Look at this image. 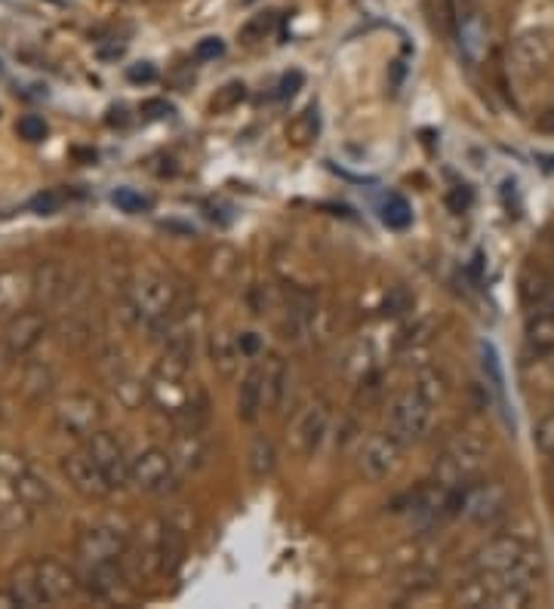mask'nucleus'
<instances>
[{"label":"nucleus","mask_w":554,"mask_h":609,"mask_svg":"<svg viewBox=\"0 0 554 609\" xmlns=\"http://www.w3.org/2000/svg\"><path fill=\"white\" fill-rule=\"evenodd\" d=\"M126 304L133 318L152 330H164L167 323L179 318L182 311V290L169 280L167 275H138L133 287L126 290Z\"/></svg>","instance_id":"1"},{"label":"nucleus","mask_w":554,"mask_h":609,"mask_svg":"<svg viewBox=\"0 0 554 609\" xmlns=\"http://www.w3.org/2000/svg\"><path fill=\"white\" fill-rule=\"evenodd\" d=\"M400 453H403V443L391 431H376V434H367L364 441L357 443L354 465H357V472H361L364 480L379 484V480L398 472Z\"/></svg>","instance_id":"4"},{"label":"nucleus","mask_w":554,"mask_h":609,"mask_svg":"<svg viewBox=\"0 0 554 609\" xmlns=\"http://www.w3.org/2000/svg\"><path fill=\"white\" fill-rule=\"evenodd\" d=\"M262 373V388H265V410L275 412L284 397H287V381H290V369H287V361L280 354H268L259 364Z\"/></svg>","instance_id":"19"},{"label":"nucleus","mask_w":554,"mask_h":609,"mask_svg":"<svg viewBox=\"0 0 554 609\" xmlns=\"http://www.w3.org/2000/svg\"><path fill=\"white\" fill-rule=\"evenodd\" d=\"M496 591H492L490 609H523L533 604V585H523V582H502L496 573Z\"/></svg>","instance_id":"22"},{"label":"nucleus","mask_w":554,"mask_h":609,"mask_svg":"<svg viewBox=\"0 0 554 609\" xmlns=\"http://www.w3.org/2000/svg\"><path fill=\"white\" fill-rule=\"evenodd\" d=\"M277 29V15L275 13H262V15H253L250 22L244 25V31H241V37H244L246 44H256V41H265L272 31Z\"/></svg>","instance_id":"28"},{"label":"nucleus","mask_w":554,"mask_h":609,"mask_svg":"<svg viewBox=\"0 0 554 609\" xmlns=\"http://www.w3.org/2000/svg\"><path fill=\"white\" fill-rule=\"evenodd\" d=\"M413 308V296L407 287H395V290L385 296L383 302V314L385 318H400V314H407Z\"/></svg>","instance_id":"31"},{"label":"nucleus","mask_w":554,"mask_h":609,"mask_svg":"<svg viewBox=\"0 0 554 609\" xmlns=\"http://www.w3.org/2000/svg\"><path fill=\"white\" fill-rule=\"evenodd\" d=\"M552 53L554 49L549 34L527 31V34H521L514 44L508 46V71L518 77V80H533V77H539L549 68Z\"/></svg>","instance_id":"9"},{"label":"nucleus","mask_w":554,"mask_h":609,"mask_svg":"<svg viewBox=\"0 0 554 609\" xmlns=\"http://www.w3.org/2000/svg\"><path fill=\"white\" fill-rule=\"evenodd\" d=\"M111 203L121 210V213H145L148 207H152V200L145 198V195H138L133 188H118L114 195H111Z\"/></svg>","instance_id":"29"},{"label":"nucleus","mask_w":554,"mask_h":609,"mask_svg":"<svg viewBox=\"0 0 554 609\" xmlns=\"http://www.w3.org/2000/svg\"><path fill=\"white\" fill-rule=\"evenodd\" d=\"M299 87H302V75H299V71H292V75H287L284 80H280V87H277V99H287V96H292Z\"/></svg>","instance_id":"39"},{"label":"nucleus","mask_w":554,"mask_h":609,"mask_svg":"<svg viewBox=\"0 0 554 609\" xmlns=\"http://www.w3.org/2000/svg\"><path fill=\"white\" fill-rule=\"evenodd\" d=\"M545 364H549V369H552V376H554V348L545 354Z\"/></svg>","instance_id":"40"},{"label":"nucleus","mask_w":554,"mask_h":609,"mask_svg":"<svg viewBox=\"0 0 554 609\" xmlns=\"http://www.w3.org/2000/svg\"><path fill=\"white\" fill-rule=\"evenodd\" d=\"M410 385H413L416 391L425 397V400H431L434 407H441V403L446 400V395H450L446 376L441 373V369H431V366H429V369H419Z\"/></svg>","instance_id":"25"},{"label":"nucleus","mask_w":554,"mask_h":609,"mask_svg":"<svg viewBox=\"0 0 554 609\" xmlns=\"http://www.w3.org/2000/svg\"><path fill=\"white\" fill-rule=\"evenodd\" d=\"M237 342H241L244 357H259L262 354V339L256 333H241L237 335Z\"/></svg>","instance_id":"37"},{"label":"nucleus","mask_w":554,"mask_h":609,"mask_svg":"<svg viewBox=\"0 0 554 609\" xmlns=\"http://www.w3.org/2000/svg\"><path fill=\"white\" fill-rule=\"evenodd\" d=\"M15 130H19V136L25 139V142H41V139H46V123L37 114H25Z\"/></svg>","instance_id":"33"},{"label":"nucleus","mask_w":554,"mask_h":609,"mask_svg":"<svg viewBox=\"0 0 554 609\" xmlns=\"http://www.w3.org/2000/svg\"><path fill=\"white\" fill-rule=\"evenodd\" d=\"M533 441H536V450L542 453V456L554 458V412H549V416L539 422Z\"/></svg>","instance_id":"32"},{"label":"nucleus","mask_w":554,"mask_h":609,"mask_svg":"<svg viewBox=\"0 0 554 609\" xmlns=\"http://www.w3.org/2000/svg\"><path fill=\"white\" fill-rule=\"evenodd\" d=\"M37 582H41V591H44L46 607L49 604H62L68 597H75L77 579L59 564V561H37Z\"/></svg>","instance_id":"16"},{"label":"nucleus","mask_w":554,"mask_h":609,"mask_svg":"<svg viewBox=\"0 0 554 609\" xmlns=\"http://www.w3.org/2000/svg\"><path fill=\"white\" fill-rule=\"evenodd\" d=\"M210 357H213L215 373L222 379H234L237 369H241V361H244V351H241V342L237 335L229 333V330H219L210 339Z\"/></svg>","instance_id":"20"},{"label":"nucleus","mask_w":554,"mask_h":609,"mask_svg":"<svg viewBox=\"0 0 554 609\" xmlns=\"http://www.w3.org/2000/svg\"><path fill=\"white\" fill-rule=\"evenodd\" d=\"M179 468L167 450H145L130 462V484L148 496H167L179 487Z\"/></svg>","instance_id":"5"},{"label":"nucleus","mask_w":554,"mask_h":609,"mask_svg":"<svg viewBox=\"0 0 554 609\" xmlns=\"http://www.w3.org/2000/svg\"><path fill=\"white\" fill-rule=\"evenodd\" d=\"M456 37H459V49L465 59L472 65H480L487 59V49H490V31L487 22L477 13L459 15V25H456Z\"/></svg>","instance_id":"15"},{"label":"nucleus","mask_w":554,"mask_h":609,"mask_svg":"<svg viewBox=\"0 0 554 609\" xmlns=\"http://www.w3.org/2000/svg\"><path fill=\"white\" fill-rule=\"evenodd\" d=\"M434 403L425 400V397L416 391L413 385L407 391H400L388 410V431L398 438L403 446H416L422 443L431 434L434 428Z\"/></svg>","instance_id":"3"},{"label":"nucleus","mask_w":554,"mask_h":609,"mask_svg":"<svg viewBox=\"0 0 554 609\" xmlns=\"http://www.w3.org/2000/svg\"><path fill=\"white\" fill-rule=\"evenodd\" d=\"M527 348L533 354H549L554 348V314H545V311H533V318L527 323Z\"/></svg>","instance_id":"23"},{"label":"nucleus","mask_w":554,"mask_h":609,"mask_svg":"<svg viewBox=\"0 0 554 609\" xmlns=\"http://www.w3.org/2000/svg\"><path fill=\"white\" fill-rule=\"evenodd\" d=\"M290 139L292 142H299V145H306L311 139L321 133V114H318V106H308L306 111H299L296 118L290 121Z\"/></svg>","instance_id":"26"},{"label":"nucleus","mask_w":554,"mask_h":609,"mask_svg":"<svg viewBox=\"0 0 554 609\" xmlns=\"http://www.w3.org/2000/svg\"><path fill=\"white\" fill-rule=\"evenodd\" d=\"M244 96H246L244 84H241V80H231V84H225L222 90L215 92L213 111H231V108H237L241 102H244Z\"/></svg>","instance_id":"30"},{"label":"nucleus","mask_w":554,"mask_h":609,"mask_svg":"<svg viewBox=\"0 0 554 609\" xmlns=\"http://www.w3.org/2000/svg\"><path fill=\"white\" fill-rule=\"evenodd\" d=\"M508 508H511L508 489L496 480L472 484V487H465V496H462V514L480 530L499 527L508 518Z\"/></svg>","instance_id":"6"},{"label":"nucleus","mask_w":554,"mask_h":609,"mask_svg":"<svg viewBox=\"0 0 554 609\" xmlns=\"http://www.w3.org/2000/svg\"><path fill=\"white\" fill-rule=\"evenodd\" d=\"M65 474H68V484H71L77 492L90 496V499H106L111 492H118L114 484H111V477L102 472V465H99L84 446L65 458Z\"/></svg>","instance_id":"10"},{"label":"nucleus","mask_w":554,"mask_h":609,"mask_svg":"<svg viewBox=\"0 0 554 609\" xmlns=\"http://www.w3.org/2000/svg\"><path fill=\"white\" fill-rule=\"evenodd\" d=\"M487 441L477 431H462L446 443L444 456L437 458L434 480L450 489H465L475 484L480 472L487 468Z\"/></svg>","instance_id":"2"},{"label":"nucleus","mask_w":554,"mask_h":609,"mask_svg":"<svg viewBox=\"0 0 554 609\" xmlns=\"http://www.w3.org/2000/svg\"><path fill=\"white\" fill-rule=\"evenodd\" d=\"M10 595L15 597V607H46L44 591H41V582H37V566L25 564L19 566V573L10 582Z\"/></svg>","instance_id":"21"},{"label":"nucleus","mask_w":554,"mask_h":609,"mask_svg":"<svg viewBox=\"0 0 554 609\" xmlns=\"http://www.w3.org/2000/svg\"><path fill=\"white\" fill-rule=\"evenodd\" d=\"M62 203H65V195H59V191H46V195H41V198H34L31 207H34V213L49 215V213H56Z\"/></svg>","instance_id":"34"},{"label":"nucleus","mask_w":554,"mask_h":609,"mask_svg":"<svg viewBox=\"0 0 554 609\" xmlns=\"http://www.w3.org/2000/svg\"><path fill=\"white\" fill-rule=\"evenodd\" d=\"M383 222L388 229H407L413 222V210L400 195H388L383 203Z\"/></svg>","instance_id":"27"},{"label":"nucleus","mask_w":554,"mask_h":609,"mask_svg":"<svg viewBox=\"0 0 554 609\" xmlns=\"http://www.w3.org/2000/svg\"><path fill=\"white\" fill-rule=\"evenodd\" d=\"M84 450H87V453L102 465V472L111 477L114 489H123L126 484H130V462H133V458H126L123 443L118 441L114 434H108V431H96L92 438H87Z\"/></svg>","instance_id":"12"},{"label":"nucleus","mask_w":554,"mask_h":609,"mask_svg":"<svg viewBox=\"0 0 554 609\" xmlns=\"http://www.w3.org/2000/svg\"><path fill=\"white\" fill-rule=\"evenodd\" d=\"M225 53V44L219 41V37H203L198 44V49H195V56H198L200 62H210V59H219Z\"/></svg>","instance_id":"35"},{"label":"nucleus","mask_w":554,"mask_h":609,"mask_svg":"<svg viewBox=\"0 0 554 609\" xmlns=\"http://www.w3.org/2000/svg\"><path fill=\"white\" fill-rule=\"evenodd\" d=\"M46 330V320L41 311H22V314H15L10 320V326H7V333H3V345L10 348V354H29L37 342H41V335Z\"/></svg>","instance_id":"14"},{"label":"nucleus","mask_w":554,"mask_h":609,"mask_svg":"<svg viewBox=\"0 0 554 609\" xmlns=\"http://www.w3.org/2000/svg\"><path fill=\"white\" fill-rule=\"evenodd\" d=\"M265 388H262V373L259 366H253L241 379L237 388V419L246 425H256L262 416H265Z\"/></svg>","instance_id":"18"},{"label":"nucleus","mask_w":554,"mask_h":609,"mask_svg":"<svg viewBox=\"0 0 554 609\" xmlns=\"http://www.w3.org/2000/svg\"><path fill=\"white\" fill-rule=\"evenodd\" d=\"M126 551H130L126 535L118 527H108V523H92L77 535V557L84 566L123 564Z\"/></svg>","instance_id":"7"},{"label":"nucleus","mask_w":554,"mask_h":609,"mask_svg":"<svg viewBox=\"0 0 554 609\" xmlns=\"http://www.w3.org/2000/svg\"><path fill=\"white\" fill-rule=\"evenodd\" d=\"M126 77H130L133 84H152L157 75H154V68L148 62H138V65H133V68L126 71Z\"/></svg>","instance_id":"38"},{"label":"nucleus","mask_w":554,"mask_h":609,"mask_svg":"<svg viewBox=\"0 0 554 609\" xmlns=\"http://www.w3.org/2000/svg\"><path fill=\"white\" fill-rule=\"evenodd\" d=\"M533 311L554 314V284H545V287L536 292V299H533Z\"/></svg>","instance_id":"36"},{"label":"nucleus","mask_w":554,"mask_h":609,"mask_svg":"<svg viewBox=\"0 0 554 609\" xmlns=\"http://www.w3.org/2000/svg\"><path fill=\"white\" fill-rule=\"evenodd\" d=\"M169 456H173V462H176V468H179V472H191V474L200 472V468L207 465V456H210L203 431H179V434H176V441H173Z\"/></svg>","instance_id":"17"},{"label":"nucleus","mask_w":554,"mask_h":609,"mask_svg":"<svg viewBox=\"0 0 554 609\" xmlns=\"http://www.w3.org/2000/svg\"><path fill=\"white\" fill-rule=\"evenodd\" d=\"M326 431H330V403L314 397L308 400L302 410L296 412L290 428V441L292 450L299 456H314L321 450V443L326 441Z\"/></svg>","instance_id":"8"},{"label":"nucleus","mask_w":554,"mask_h":609,"mask_svg":"<svg viewBox=\"0 0 554 609\" xmlns=\"http://www.w3.org/2000/svg\"><path fill=\"white\" fill-rule=\"evenodd\" d=\"M527 542H523L521 535H492L490 542H484L480 549L475 551V557H472V569L475 573H506L511 566L521 561L523 554H527Z\"/></svg>","instance_id":"11"},{"label":"nucleus","mask_w":554,"mask_h":609,"mask_svg":"<svg viewBox=\"0 0 554 609\" xmlns=\"http://www.w3.org/2000/svg\"><path fill=\"white\" fill-rule=\"evenodd\" d=\"M99 419H102V410L92 397H68L56 412V422H59L62 431L71 434V438H84V441L96 434Z\"/></svg>","instance_id":"13"},{"label":"nucleus","mask_w":554,"mask_h":609,"mask_svg":"<svg viewBox=\"0 0 554 609\" xmlns=\"http://www.w3.org/2000/svg\"><path fill=\"white\" fill-rule=\"evenodd\" d=\"M246 468H250V474H253L256 480L272 477L277 468L275 443L268 441V438H256V441L250 443V453H246Z\"/></svg>","instance_id":"24"}]
</instances>
